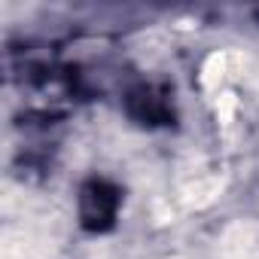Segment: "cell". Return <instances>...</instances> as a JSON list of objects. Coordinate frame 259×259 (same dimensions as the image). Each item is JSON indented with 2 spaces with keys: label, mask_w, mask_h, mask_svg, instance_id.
Instances as JSON below:
<instances>
[{
  "label": "cell",
  "mask_w": 259,
  "mask_h": 259,
  "mask_svg": "<svg viewBox=\"0 0 259 259\" xmlns=\"http://www.w3.org/2000/svg\"><path fill=\"white\" fill-rule=\"evenodd\" d=\"M223 192V177H198L195 183H189V186H183V204L186 207H207L217 195Z\"/></svg>",
  "instance_id": "cell-2"
},
{
  "label": "cell",
  "mask_w": 259,
  "mask_h": 259,
  "mask_svg": "<svg viewBox=\"0 0 259 259\" xmlns=\"http://www.w3.org/2000/svg\"><path fill=\"white\" fill-rule=\"evenodd\" d=\"M220 253H223V259H256L259 256V229L247 220L232 223L223 232Z\"/></svg>",
  "instance_id": "cell-1"
},
{
  "label": "cell",
  "mask_w": 259,
  "mask_h": 259,
  "mask_svg": "<svg viewBox=\"0 0 259 259\" xmlns=\"http://www.w3.org/2000/svg\"><path fill=\"white\" fill-rule=\"evenodd\" d=\"M235 107H238V95L235 92H220V98H217V119H220V125L232 122Z\"/></svg>",
  "instance_id": "cell-4"
},
{
  "label": "cell",
  "mask_w": 259,
  "mask_h": 259,
  "mask_svg": "<svg viewBox=\"0 0 259 259\" xmlns=\"http://www.w3.org/2000/svg\"><path fill=\"white\" fill-rule=\"evenodd\" d=\"M226 52H213V55H207L204 58V64H201V85L204 89H217L220 82H223V76H226Z\"/></svg>",
  "instance_id": "cell-3"
}]
</instances>
